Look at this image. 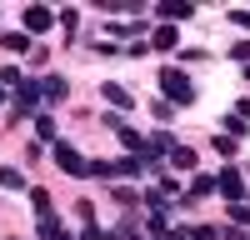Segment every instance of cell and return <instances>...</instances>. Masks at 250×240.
<instances>
[{
  "mask_svg": "<svg viewBox=\"0 0 250 240\" xmlns=\"http://www.w3.org/2000/svg\"><path fill=\"white\" fill-rule=\"evenodd\" d=\"M75 215L85 220V225H95V205H90V200H80V205H75Z\"/></svg>",
  "mask_w": 250,
  "mask_h": 240,
  "instance_id": "44dd1931",
  "label": "cell"
},
{
  "mask_svg": "<svg viewBox=\"0 0 250 240\" xmlns=\"http://www.w3.org/2000/svg\"><path fill=\"white\" fill-rule=\"evenodd\" d=\"M170 165H175V170H195V165H200V155H195L190 145H175V150H170Z\"/></svg>",
  "mask_w": 250,
  "mask_h": 240,
  "instance_id": "7c38bea8",
  "label": "cell"
},
{
  "mask_svg": "<svg viewBox=\"0 0 250 240\" xmlns=\"http://www.w3.org/2000/svg\"><path fill=\"white\" fill-rule=\"evenodd\" d=\"M40 95H45V100H65L70 95V80L65 75H45V80H40Z\"/></svg>",
  "mask_w": 250,
  "mask_h": 240,
  "instance_id": "52a82bcc",
  "label": "cell"
},
{
  "mask_svg": "<svg viewBox=\"0 0 250 240\" xmlns=\"http://www.w3.org/2000/svg\"><path fill=\"white\" fill-rule=\"evenodd\" d=\"M20 185H25V175H20V170H5V165H0V190H20Z\"/></svg>",
  "mask_w": 250,
  "mask_h": 240,
  "instance_id": "e0dca14e",
  "label": "cell"
},
{
  "mask_svg": "<svg viewBox=\"0 0 250 240\" xmlns=\"http://www.w3.org/2000/svg\"><path fill=\"white\" fill-rule=\"evenodd\" d=\"M150 45H155V50H175V45H180V35H175V25H160V30L150 35Z\"/></svg>",
  "mask_w": 250,
  "mask_h": 240,
  "instance_id": "4fadbf2b",
  "label": "cell"
},
{
  "mask_svg": "<svg viewBox=\"0 0 250 240\" xmlns=\"http://www.w3.org/2000/svg\"><path fill=\"white\" fill-rule=\"evenodd\" d=\"M155 120H175V105H170V100H155Z\"/></svg>",
  "mask_w": 250,
  "mask_h": 240,
  "instance_id": "7402d4cb",
  "label": "cell"
},
{
  "mask_svg": "<svg viewBox=\"0 0 250 240\" xmlns=\"http://www.w3.org/2000/svg\"><path fill=\"white\" fill-rule=\"evenodd\" d=\"M100 95H105V100H110V105H115V110H130V105H135V95H130V90H125V85H120V80H105V85H100Z\"/></svg>",
  "mask_w": 250,
  "mask_h": 240,
  "instance_id": "8992f818",
  "label": "cell"
},
{
  "mask_svg": "<svg viewBox=\"0 0 250 240\" xmlns=\"http://www.w3.org/2000/svg\"><path fill=\"white\" fill-rule=\"evenodd\" d=\"M160 100H170V105H190L195 100V85L185 70H160Z\"/></svg>",
  "mask_w": 250,
  "mask_h": 240,
  "instance_id": "6da1fadb",
  "label": "cell"
},
{
  "mask_svg": "<svg viewBox=\"0 0 250 240\" xmlns=\"http://www.w3.org/2000/svg\"><path fill=\"white\" fill-rule=\"evenodd\" d=\"M55 20H60L55 10H45V5H30V10H25V35H45V30L55 25Z\"/></svg>",
  "mask_w": 250,
  "mask_h": 240,
  "instance_id": "277c9868",
  "label": "cell"
},
{
  "mask_svg": "<svg viewBox=\"0 0 250 240\" xmlns=\"http://www.w3.org/2000/svg\"><path fill=\"white\" fill-rule=\"evenodd\" d=\"M205 195H215V175H195L190 185H185V200H205ZM180 200V205H185Z\"/></svg>",
  "mask_w": 250,
  "mask_h": 240,
  "instance_id": "ba28073f",
  "label": "cell"
},
{
  "mask_svg": "<svg viewBox=\"0 0 250 240\" xmlns=\"http://www.w3.org/2000/svg\"><path fill=\"white\" fill-rule=\"evenodd\" d=\"M0 100H5V85H0Z\"/></svg>",
  "mask_w": 250,
  "mask_h": 240,
  "instance_id": "484cf974",
  "label": "cell"
},
{
  "mask_svg": "<svg viewBox=\"0 0 250 240\" xmlns=\"http://www.w3.org/2000/svg\"><path fill=\"white\" fill-rule=\"evenodd\" d=\"M40 100H45V95H40V80H20V85H15V110H20V115L35 110Z\"/></svg>",
  "mask_w": 250,
  "mask_h": 240,
  "instance_id": "5b68a950",
  "label": "cell"
},
{
  "mask_svg": "<svg viewBox=\"0 0 250 240\" xmlns=\"http://www.w3.org/2000/svg\"><path fill=\"white\" fill-rule=\"evenodd\" d=\"M35 135H40V140H45V145H55V140H60V125H55V120H50L45 110H40V115H35Z\"/></svg>",
  "mask_w": 250,
  "mask_h": 240,
  "instance_id": "8fae6325",
  "label": "cell"
},
{
  "mask_svg": "<svg viewBox=\"0 0 250 240\" xmlns=\"http://www.w3.org/2000/svg\"><path fill=\"white\" fill-rule=\"evenodd\" d=\"M20 80H25V75H20L15 65H5V70H0V85H5V90H15V85H20Z\"/></svg>",
  "mask_w": 250,
  "mask_h": 240,
  "instance_id": "ffe728a7",
  "label": "cell"
},
{
  "mask_svg": "<svg viewBox=\"0 0 250 240\" xmlns=\"http://www.w3.org/2000/svg\"><path fill=\"white\" fill-rule=\"evenodd\" d=\"M215 190H220L225 200H245V180H240V170H235V165H225V170L215 175Z\"/></svg>",
  "mask_w": 250,
  "mask_h": 240,
  "instance_id": "3957f363",
  "label": "cell"
},
{
  "mask_svg": "<svg viewBox=\"0 0 250 240\" xmlns=\"http://www.w3.org/2000/svg\"><path fill=\"white\" fill-rule=\"evenodd\" d=\"M230 220L240 230H250V205H245V200H230Z\"/></svg>",
  "mask_w": 250,
  "mask_h": 240,
  "instance_id": "2e32d148",
  "label": "cell"
},
{
  "mask_svg": "<svg viewBox=\"0 0 250 240\" xmlns=\"http://www.w3.org/2000/svg\"><path fill=\"white\" fill-rule=\"evenodd\" d=\"M0 40H5V50H15V55H25V50H35L25 30H5V35H0Z\"/></svg>",
  "mask_w": 250,
  "mask_h": 240,
  "instance_id": "5bb4252c",
  "label": "cell"
},
{
  "mask_svg": "<svg viewBox=\"0 0 250 240\" xmlns=\"http://www.w3.org/2000/svg\"><path fill=\"white\" fill-rule=\"evenodd\" d=\"M80 240H115V235H105L100 225H85V230H80Z\"/></svg>",
  "mask_w": 250,
  "mask_h": 240,
  "instance_id": "cb8c5ba5",
  "label": "cell"
},
{
  "mask_svg": "<svg viewBox=\"0 0 250 240\" xmlns=\"http://www.w3.org/2000/svg\"><path fill=\"white\" fill-rule=\"evenodd\" d=\"M155 15H160V25H175V20H190V15H195V5H185V0H175V5H160Z\"/></svg>",
  "mask_w": 250,
  "mask_h": 240,
  "instance_id": "9c48e42d",
  "label": "cell"
},
{
  "mask_svg": "<svg viewBox=\"0 0 250 240\" xmlns=\"http://www.w3.org/2000/svg\"><path fill=\"white\" fill-rule=\"evenodd\" d=\"M245 130H250V120H240L235 110H230V115H225V135H230V140H235V135H245Z\"/></svg>",
  "mask_w": 250,
  "mask_h": 240,
  "instance_id": "ac0fdd59",
  "label": "cell"
},
{
  "mask_svg": "<svg viewBox=\"0 0 250 240\" xmlns=\"http://www.w3.org/2000/svg\"><path fill=\"white\" fill-rule=\"evenodd\" d=\"M50 150H55V165L65 170V175H75V180H80V175H90V160H80V150H75V145H65V140H55Z\"/></svg>",
  "mask_w": 250,
  "mask_h": 240,
  "instance_id": "7a4b0ae2",
  "label": "cell"
},
{
  "mask_svg": "<svg viewBox=\"0 0 250 240\" xmlns=\"http://www.w3.org/2000/svg\"><path fill=\"white\" fill-rule=\"evenodd\" d=\"M230 20H235V25H245V30H250V10H230Z\"/></svg>",
  "mask_w": 250,
  "mask_h": 240,
  "instance_id": "d4e9b609",
  "label": "cell"
},
{
  "mask_svg": "<svg viewBox=\"0 0 250 240\" xmlns=\"http://www.w3.org/2000/svg\"><path fill=\"white\" fill-rule=\"evenodd\" d=\"M145 150H150V155H170V150H175V135H170V130H155L150 140H145Z\"/></svg>",
  "mask_w": 250,
  "mask_h": 240,
  "instance_id": "30bf717a",
  "label": "cell"
},
{
  "mask_svg": "<svg viewBox=\"0 0 250 240\" xmlns=\"http://www.w3.org/2000/svg\"><path fill=\"white\" fill-rule=\"evenodd\" d=\"M110 200H115L120 210H135V205H140V195H135L130 185H125V190H110Z\"/></svg>",
  "mask_w": 250,
  "mask_h": 240,
  "instance_id": "9a60e30c",
  "label": "cell"
},
{
  "mask_svg": "<svg viewBox=\"0 0 250 240\" xmlns=\"http://www.w3.org/2000/svg\"><path fill=\"white\" fill-rule=\"evenodd\" d=\"M230 55H235L240 65H245V60H250V40H235V45H230Z\"/></svg>",
  "mask_w": 250,
  "mask_h": 240,
  "instance_id": "603a6c76",
  "label": "cell"
},
{
  "mask_svg": "<svg viewBox=\"0 0 250 240\" xmlns=\"http://www.w3.org/2000/svg\"><path fill=\"white\" fill-rule=\"evenodd\" d=\"M30 205H35V215H50L55 205H50V195L45 190H30Z\"/></svg>",
  "mask_w": 250,
  "mask_h": 240,
  "instance_id": "d6986e66",
  "label": "cell"
}]
</instances>
